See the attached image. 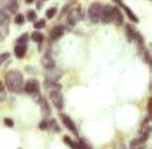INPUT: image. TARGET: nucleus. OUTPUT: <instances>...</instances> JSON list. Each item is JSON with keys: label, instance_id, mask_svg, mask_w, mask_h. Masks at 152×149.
Masks as SVG:
<instances>
[{"label": "nucleus", "instance_id": "obj_1", "mask_svg": "<svg viewBox=\"0 0 152 149\" xmlns=\"http://www.w3.org/2000/svg\"><path fill=\"white\" fill-rule=\"evenodd\" d=\"M6 86H7V89L12 92L23 91L24 80H23L21 73L17 71V70H12V71H9L8 74L6 75Z\"/></svg>", "mask_w": 152, "mask_h": 149}, {"label": "nucleus", "instance_id": "obj_2", "mask_svg": "<svg viewBox=\"0 0 152 149\" xmlns=\"http://www.w3.org/2000/svg\"><path fill=\"white\" fill-rule=\"evenodd\" d=\"M102 4L100 3H93L91 6L89 7V11H87V15H89V19L91 20V23L97 24L100 21V16H102Z\"/></svg>", "mask_w": 152, "mask_h": 149}, {"label": "nucleus", "instance_id": "obj_3", "mask_svg": "<svg viewBox=\"0 0 152 149\" xmlns=\"http://www.w3.org/2000/svg\"><path fill=\"white\" fill-rule=\"evenodd\" d=\"M114 19V7L110 6H103L102 7V16H100V21L103 24L112 23Z\"/></svg>", "mask_w": 152, "mask_h": 149}, {"label": "nucleus", "instance_id": "obj_4", "mask_svg": "<svg viewBox=\"0 0 152 149\" xmlns=\"http://www.w3.org/2000/svg\"><path fill=\"white\" fill-rule=\"evenodd\" d=\"M23 90L28 94H37L38 90H40V86H38V82L35 79H31L28 82H25V85L23 86Z\"/></svg>", "mask_w": 152, "mask_h": 149}, {"label": "nucleus", "instance_id": "obj_5", "mask_svg": "<svg viewBox=\"0 0 152 149\" xmlns=\"http://www.w3.org/2000/svg\"><path fill=\"white\" fill-rule=\"evenodd\" d=\"M50 99H52L53 106H54L57 109L63 108V96H62V94H61V91L50 92Z\"/></svg>", "mask_w": 152, "mask_h": 149}, {"label": "nucleus", "instance_id": "obj_6", "mask_svg": "<svg viewBox=\"0 0 152 149\" xmlns=\"http://www.w3.org/2000/svg\"><path fill=\"white\" fill-rule=\"evenodd\" d=\"M61 77H62V74H61L60 70H56L54 67H53V69H46L45 79H48V80H53V82H58Z\"/></svg>", "mask_w": 152, "mask_h": 149}, {"label": "nucleus", "instance_id": "obj_7", "mask_svg": "<svg viewBox=\"0 0 152 149\" xmlns=\"http://www.w3.org/2000/svg\"><path fill=\"white\" fill-rule=\"evenodd\" d=\"M126 33H127V37H128L130 41H135V40H136V41H139V42H143L142 36L139 35L138 32L135 30L131 25H126Z\"/></svg>", "mask_w": 152, "mask_h": 149}, {"label": "nucleus", "instance_id": "obj_8", "mask_svg": "<svg viewBox=\"0 0 152 149\" xmlns=\"http://www.w3.org/2000/svg\"><path fill=\"white\" fill-rule=\"evenodd\" d=\"M44 87H45V90L49 92V94H50V92L61 91V85L58 83V82H53V80L45 79V82H44Z\"/></svg>", "mask_w": 152, "mask_h": 149}, {"label": "nucleus", "instance_id": "obj_9", "mask_svg": "<svg viewBox=\"0 0 152 149\" xmlns=\"http://www.w3.org/2000/svg\"><path fill=\"white\" fill-rule=\"evenodd\" d=\"M60 116H61V120H62V123L65 124L66 128L69 129V131H72L73 133H77V128H75L74 121H73L72 119H70L68 115H65V114H61Z\"/></svg>", "mask_w": 152, "mask_h": 149}, {"label": "nucleus", "instance_id": "obj_10", "mask_svg": "<svg viewBox=\"0 0 152 149\" xmlns=\"http://www.w3.org/2000/svg\"><path fill=\"white\" fill-rule=\"evenodd\" d=\"M68 25L69 26H74L75 24L79 21V12H78V9H73V11H70L69 13H68Z\"/></svg>", "mask_w": 152, "mask_h": 149}, {"label": "nucleus", "instance_id": "obj_11", "mask_svg": "<svg viewBox=\"0 0 152 149\" xmlns=\"http://www.w3.org/2000/svg\"><path fill=\"white\" fill-rule=\"evenodd\" d=\"M1 6H3L7 11L12 12V13H15L19 8L17 0H1Z\"/></svg>", "mask_w": 152, "mask_h": 149}, {"label": "nucleus", "instance_id": "obj_12", "mask_svg": "<svg viewBox=\"0 0 152 149\" xmlns=\"http://www.w3.org/2000/svg\"><path fill=\"white\" fill-rule=\"evenodd\" d=\"M41 63H43V66L45 69H53V67H56L54 60H53L50 55H44V57L41 58Z\"/></svg>", "mask_w": 152, "mask_h": 149}, {"label": "nucleus", "instance_id": "obj_13", "mask_svg": "<svg viewBox=\"0 0 152 149\" xmlns=\"http://www.w3.org/2000/svg\"><path fill=\"white\" fill-rule=\"evenodd\" d=\"M63 32H65V28H63L62 25H57L52 29V32H50V37H52L53 40H57V38H60L61 36L63 35Z\"/></svg>", "mask_w": 152, "mask_h": 149}, {"label": "nucleus", "instance_id": "obj_14", "mask_svg": "<svg viewBox=\"0 0 152 149\" xmlns=\"http://www.w3.org/2000/svg\"><path fill=\"white\" fill-rule=\"evenodd\" d=\"M112 23L115 25H122L123 24V16H122L121 11L118 8H114V19H112Z\"/></svg>", "mask_w": 152, "mask_h": 149}, {"label": "nucleus", "instance_id": "obj_15", "mask_svg": "<svg viewBox=\"0 0 152 149\" xmlns=\"http://www.w3.org/2000/svg\"><path fill=\"white\" fill-rule=\"evenodd\" d=\"M26 53V45H16L15 46V55L17 58H23Z\"/></svg>", "mask_w": 152, "mask_h": 149}, {"label": "nucleus", "instance_id": "obj_16", "mask_svg": "<svg viewBox=\"0 0 152 149\" xmlns=\"http://www.w3.org/2000/svg\"><path fill=\"white\" fill-rule=\"evenodd\" d=\"M119 4H121V7H122V8L124 9V11H126L127 16H128V17L131 19L132 21H134V23H138L139 20H138V17H136V16H135V15H134V12H132L131 9H130V8H128V7H127V6H124V4L122 3V1H121V3H119Z\"/></svg>", "mask_w": 152, "mask_h": 149}, {"label": "nucleus", "instance_id": "obj_17", "mask_svg": "<svg viewBox=\"0 0 152 149\" xmlns=\"http://www.w3.org/2000/svg\"><path fill=\"white\" fill-rule=\"evenodd\" d=\"M63 143H66L68 145H70V148L72 149H82L81 148V145H79V143H74V141H73L70 137H68V136L63 137Z\"/></svg>", "mask_w": 152, "mask_h": 149}, {"label": "nucleus", "instance_id": "obj_18", "mask_svg": "<svg viewBox=\"0 0 152 149\" xmlns=\"http://www.w3.org/2000/svg\"><path fill=\"white\" fill-rule=\"evenodd\" d=\"M40 104H41V109H43V115H44V116H46V118H48L49 115H50V108H49L48 103H46V102L43 99V100L40 102Z\"/></svg>", "mask_w": 152, "mask_h": 149}, {"label": "nucleus", "instance_id": "obj_19", "mask_svg": "<svg viewBox=\"0 0 152 149\" xmlns=\"http://www.w3.org/2000/svg\"><path fill=\"white\" fill-rule=\"evenodd\" d=\"M9 17L4 11H0V25H8Z\"/></svg>", "mask_w": 152, "mask_h": 149}, {"label": "nucleus", "instance_id": "obj_20", "mask_svg": "<svg viewBox=\"0 0 152 149\" xmlns=\"http://www.w3.org/2000/svg\"><path fill=\"white\" fill-rule=\"evenodd\" d=\"M31 37H32V40L35 41V42H43V40H44V36L41 35L40 32H33Z\"/></svg>", "mask_w": 152, "mask_h": 149}, {"label": "nucleus", "instance_id": "obj_21", "mask_svg": "<svg viewBox=\"0 0 152 149\" xmlns=\"http://www.w3.org/2000/svg\"><path fill=\"white\" fill-rule=\"evenodd\" d=\"M26 41H28V35L24 33V35H21L20 37L16 40V42H17V45H26Z\"/></svg>", "mask_w": 152, "mask_h": 149}, {"label": "nucleus", "instance_id": "obj_22", "mask_svg": "<svg viewBox=\"0 0 152 149\" xmlns=\"http://www.w3.org/2000/svg\"><path fill=\"white\" fill-rule=\"evenodd\" d=\"M38 128L41 129V131H46V129H49V120H41L40 123H38Z\"/></svg>", "mask_w": 152, "mask_h": 149}, {"label": "nucleus", "instance_id": "obj_23", "mask_svg": "<svg viewBox=\"0 0 152 149\" xmlns=\"http://www.w3.org/2000/svg\"><path fill=\"white\" fill-rule=\"evenodd\" d=\"M36 17H37L36 11H28V13H26V19H28L29 21H35Z\"/></svg>", "mask_w": 152, "mask_h": 149}, {"label": "nucleus", "instance_id": "obj_24", "mask_svg": "<svg viewBox=\"0 0 152 149\" xmlns=\"http://www.w3.org/2000/svg\"><path fill=\"white\" fill-rule=\"evenodd\" d=\"M56 13H57V8H49L48 11H46V17L52 19V17H54Z\"/></svg>", "mask_w": 152, "mask_h": 149}, {"label": "nucleus", "instance_id": "obj_25", "mask_svg": "<svg viewBox=\"0 0 152 149\" xmlns=\"http://www.w3.org/2000/svg\"><path fill=\"white\" fill-rule=\"evenodd\" d=\"M8 58H9V53H1L0 54V66L3 65L6 61H8Z\"/></svg>", "mask_w": 152, "mask_h": 149}, {"label": "nucleus", "instance_id": "obj_26", "mask_svg": "<svg viewBox=\"0 0 152 149\" xmlns=\"http://www.w3.org/2000/svg\"><path fill=\"white\" fill-rule=\"evenodd\" d=\"M33 25H35V29H43L44 26H45V20H38V21H36Z\"/></svg>", "mask_w": 152, "mask_h": 149}, {"label": "nucleus", "instance_id": "obj_27", "mask_svg": "<svg viewBox=\"0 0 152 149\" xmlns=\"http://www.w3.org/2000/svg\"><path fill=\"white\" fill-rule=\"evenodd\" d=\"M24 20H25L24 15H17V16L15 17V21H16V24H19V25H21V24L24 23Z\"/></svg>", "mask_w": 152, "mask_h": 149}, {"label": "nucleus", "instance_id": "obj_28", "mask_svg": "<svg viewBox=\"0 0 152 149\" xmlns=\"http://www.w3.org/2000/svg\"><path fill=\"white\" fill-rule=\"evenodd\" d=\"M4 124H7V125H8L9 128H12V127H13V121H12L11 119H8V118L4 119Z\"/></svg>", "mask_w": 152, "mask_h": 149}, {"label": "nucleus", "instance_id": "obj_29", "mask_svg": "<svg viewBox=\"0 0 152 149\" xmlns=\"http://www.w3.org/2000/svg\"><path fill=\"white\" fill-rule=\"evenodd\" d=\"M6 99V91L4 90H0V102Z\"/></svg>", "mask_w": 152, "mask_h": 149}, {"label": "nucleus", "instance_id": "obj_30", "mask_svg": "<svg viewBox=\"0 0 152 149\" xmlns=\"http://www.w3.org/2000/svg\"><path fill=\"white\" fill-rule=\"evenodd\" d=\"M148 112H151V99L148 100Z\"/></svg>", "mask_w": 152, "mask_h": 149}, {"label": "nucleus", "instance_id": "obj_31", "mask_svg": "<svg viewBox=\"0 0 152 149\" xmlns=\"http://www.w3.org/2000/svg\"><path fill=\"white\" fill-rule=\"evenodd\" d=\"M0 90H4V85L0 82Z\"/></svg>", "mask_w": 152, "mask_h": 149}, {"label": "nucleus", "instance_id": "obj_32", "mask_svg": "<svg viewBox=\"0 0 152 149\" xmlns=\"http://www.w3.org/2000/svg\"><path fill=\"white\" fill-rule=\"evenodd\" d=\"M33 1H35V0H26V3H28V4H31V3H33Z\"/></svg>", "mask_w": 152, "mask_h": 149}, {"label": "nucleus", "instance_id": "obj_33", "mask_svg": "<svg viewBox=\"0 0 152 149\" xmlns=\"http://www.w3.org/2000/svg\"><path fill=\"white\" fill-rule=\"evenodd\" d=\"M41 1H45V0H41Z\"/></svg>", "mask_w": 152, "mask_h": 149}]
</instances>
